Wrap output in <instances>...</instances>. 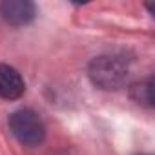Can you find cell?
<instances>
[{
	"label": "cell",
	"instance_id": "6da1fadb",
	"mask_svg": "<svg viewBox=\"0 0 155 155\" xmlns=\"http://www.w3.org/2000/svg\"><path fill=\"white\" fill-rule=\"evenodd\" d=\"M128 62L117 55L95 57L88 66V75L91 82L101 90H119L128 79Z\"/></svg>",
	"mask_w": 155,
	"mask_h": 155
},
{
	"label": "cell",
	"instance_id": "7a4b0ae2",
	"mask_svg": "<svg viewBox=\"0 0 155 155\" xmlns=\"http://www.w3.org/2000/svg\"><path fill=\"white\" fill-rule=\"evenodd\" d=\"M9 130L15 139L29 148H37L46 139V126L40 115L29 108L17 110L9 115Z\"/></svg>",
	"mask_w": 155,
	"mask_h": 155
},
{
	"label": "cell",
	"instance_id": "3957f363",
	"mask_svg": "<svg viewBox=\"0 0 155 155\" xmlns=\"http://www.w3.org/2000/svg\"><path fill=\"white\" fill-rule=\"evenodd\" d=\"M37 15V8L29 0H4L0 4V17L11 26H28L33 22Z\"/></svg>",
	"mask_w": 155,
	"mask_h": 155
},
{
	"label": "cell",
	"instance_id": "277c9868",
	"mask_svg": "<svg viewBox=\"0 0 155 155\" xmlns=\"http://www.w3.org/2000/svg\"><path fill=\"white\" fill-rule=\"evenodd\" d=\"M24 91L26 84L22 75L8 64H0V99L17 101L24 95Z\"/></svg>",
	"mask_w": 155,
	"mask_h": 155
},
{
	"label": "cell",
	"instance_id": "5b68a950",
	"mask_svg": "<svg viewBox=\"0 0 155 155\" xmlns=\"http://www.w3.org/2000/svg\"><path fill=\"white\" fill-rule=\"evenodd\" d=\"M130 95H131V99L137 104H142L146 108H151V102H153V99H151V79L131 84Z\"/></svg>",
	"mask_w": 155,
	"mask_h": 155
}]
</instances>
